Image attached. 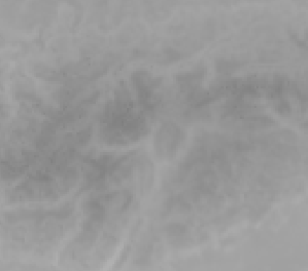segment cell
<instances>
[{
	"label": "cell",
	"instance_id": "obj_1",
	"mask_svg": "<svg viewBox=\"0 0 308 271\" xmlns=\"http://www.w3.org/2000/svg\"><path fill=\"white\" fill-rule=\"evenodd\" d=\"M206 74L205 67L199 68L196 71L190 73H184L177 76V81L179 83V87L183 91L189 92V93H195L197 90L198 85L201 82V79Z\"/></svg>",
	"mask_w": 308,
	"mask_h": 271
},
{
	"label": "cell",
	"instance_id": "obj_2",
	"mask_svg": "<svg viewBox=\"0 0 308 271\" xmlns=\"http://www.w3.org/2000/svg\"><path fill=\"white\" fill-rule=\"evenodd\" d=\"M275 110H276V112H278L279 114H282V115H288V114L291 113L292 108H291L289 102H287L286 100L279 99L278 103L275 104Z\"/></svg>",
	"mask_w": 308,
	"mask_h": 271
}]
</instances>
